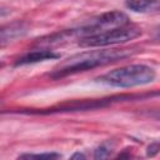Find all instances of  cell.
Here are the masks:
<instances>
[{
    "instance_id": "obj_1",
    "label": "cell",
    "mask_w": 160,
    "mask_h": 160,
    "mask_svg": "<svg viewBox=\"0 0 160 160\" xmlns=\"http://www.w3.org/2000/svg\"><path fill=\"white\" fill-rule=\"evenodd\" d=\"M134 50L131 49H104V50H94V51H86L79 55H75L68 61L62 62L54 72L51 74V78L59 79L68 75L82 72L86 70H91L94 68L105 66L111 62H116L119 60L130 58L134 55Z\"/></svg>"
},
{
    "instance_id": "obj_2",
    "label": "cell",
    "mask_w": 160,
    "mask_h": 160,
    "mask_svg": "<svg viewBox=\"0 0 160 160\" xmlns=\"http://www.w3.org/2000/svg\"><path fill=\"white\" fill-rule=\"evenodd\" d=\"M155 70L144 64H131L114 69L98 78V81L115 88H134L154 81Z\"/></svg>"
},
{
    "instance_id": "obj_3",
    "label": "cell",
    "mask_w": 160,
    "mask_h": 160,
    "mask_svg": "<svg viewBox=\"0 0 160 160\" xmlns=\"http://www.w3.org/2000/svg\"><path fill=\"white\" fill-rule=\"evenodd\" d=\"M140 35H141V29L136 26L125 25L120 28L109 29L98 34L82 36L79 40V45L82 48H104V46H111V45L131 41Z\"/></svg>"
},
{
    "instance_id": "obj_4",
    "label": "cell",
    "mask_w": 160,
    "mask_h": 160,
    "mask_svg": "<svg viewBox=\"0 0 160 160\" xmlns=\"http://www.w3.org/2000/svg\"><path fill=\"white\" fill-rule=\"evenodd\" d=\"M125 25H129V18L124 12L115 10V11L104 12V14L94 18L91 21L82 25L79 30H76V32L86 36V35L98 34V32H101V31H105L109 29L125 26Z\"/></svg>"
},
{
    "instance_id": "obj_5",
    "label": "cell",
    "mask_w": 160,
    "mask_h": 160,
    "mask_svg": "<svg viewBox=\"0 0 160 160\" xmlns=\"http://www.w3.org/2000/svg\"><path fill=\"white\" fill-rule=\"evenodd\" d=\"M60 54L49 50V49H42V50H34L30 51L22 56H20L15 61V66H22V65H29V64H36L46 60H52V59H59Z\"/></svg>"
},
{
    "instance_id": "obj_6",
    "label": "cell",
    "mask_w": 160,
    "mask_h": 160,
    "mask_svg": "<svg viewBox=\"0 0 160 160\" xmlns=\"http://www.w3.org/2000/svg\"><path fill=\"white\" fill-rule=\"evenodd\" d=\"M26 31H28V26L20 21L0 25V46L4 42H8L14 39L24 36L26 34Z\"/></svg>"
},
{
    "instance_id": "obj_7",
    "label": "cell",
    "mask_w": 160,
    "mask_h": 160,
    "mask_svg": "<svg viewBox=\"0 0 160 160\" xmlns=\"http://www.w3.org/2000/svg\"><path fill=\"white\" fill-rule=\"evenodd\" d=\"M125 6L135 12L155 14L159 11V0H126Z\"/></svg>"
},
{
    "instance_id": "obj_8",
    "label": "cell",
    "mask_w": 160,
    "mask_h": 160,
    "mask_svg": "<svg viewBox=\"0 0 160 160\" xmlns=\"http://www.w3.org/2000/svg\"><path fill=\"white\" fill-rule=\"evenodd\" d=\"M21 159H59L60 154L56 152H42V154H21Z\"/></svg>"
},
{
    "instance_id": "obj_9",
    "label": "cell",
    "mask_w": 160,
    "mask_h": 160,
    "mask_svg": "<svg viewBox=\"0 0 160 160\" xmlns=\"http://www.w3.org/2000/svg\"><path fill=\"white\" fill-rule=\"evenodd\" d=\"M110 149L106 146V145H100L99 148H96L95 152H94V158L95 159H104V158H108L109 154H110Z\"/></svg>"
},
{
    "instance_id": "obj_10",
    "label": "cell",
    "mask_w": 160,
    "mask_h": 160,
    "mask_svg": "<svg viewBox=\"0 0 160 160\" xmlns=\"http://www.w3.org/2000/svg\"><path fill=\"white\" fill-rule=\"evenodd\" d=\"M158 151H159V144H158V142H154V144H151V145L148 148V155H149V156L156 155Z\"/></svg>"
},
{
    "instance_id": "obj_11",
    "label": "cell",
    "mask_w": 160,
    "mask_h": 160,
    "mask_svg": "<svg viewBox=\"0 0 160 160\" xmlns=\"http://www.w3.org/2000/svg\"><path fill=\"white\" fill-rule=\"evenodd\" d=\"M10 12V10H8V9H5V8H0V16H5V15H8Z\"/></svg>"
},
{
    "instance_id": "obj_12",
    "label": "cell",
    "mask_w": 160,
    "mask_h": 160,
    "mask_svg": "<svg viewBox=\"0 0 160 160\" xmlns=\"http://www.w3.org/2000/svg\"><path fill=\"white\" fill-rule=\"evenodd\" d=\"M71 158H72V159H76V158H80V159H84L85 156H84L82 154H80V152H78V154H74V155H72Z\"/></svg>"
}]
</instances>
